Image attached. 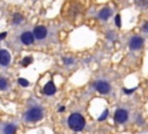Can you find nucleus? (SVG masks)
<instances>
[{
  "mask_svg": "<svg viewBox=\"0 0 148 134\" xmlns=\"http://www.w3.org/2000/svg\"><path fill=\"white\" fill-rule=\"evenodd\" d=\"M6 37H7V32H1V34H0V40L5 39Z\"/></svg>",
  "mask_w": 148,
  "mask_h": 134,
  "instance_id": "412c9836",
  "label": "nucleus"
},
{
  "mask_svg": "<svg viewBox=\"0 0 148 134\" xmlns=\"http://www.w3.org/2000/svg\"><path fill=\"white\" fill-rule=\"evenodd\" d=\"M141 31L145 32V34H148V21H146V22L142 24V27H141Z\"/></svg>",
  "mask_w": 148,
  "mask_h": 134,
  "instance_id": "dca6fc26",
  "label": "nucleus"
},
{
  "mask_svg": "<svg viewBox=\"0 0 148 134\" xmlns=\"http://www.w3.org/2000/svg\"><path fill=\"white\" fill-rule=\"evenodd\" d=\"M17 83L21 85V87H29V81L28 80H25V79H23V77H20V79H17Z\"/></svg>",
  "mask_w": 148,
  "mask_h": 134,
  "instance_id": "2eb2a0df",
  "label": "nucleus"
},
{
  "mask_svg": "<svg viewBox=\"0 0 148 134\" xmlns=\"http://www.w3.org/2000/svg\"><path fill=\"white\" fill-rule=\"evenodd\" d=\"M134 90H135L134 88H133V89H124V92H125V94H132Z\"/></svg>",
  "mask_w": 148,
  "mask_h": 134,
  "instance_id": "aec40b11",
  "label": "nucleus"
},
{
  "mask_svg": "<svg viewBox=\"0 0 148 134\" xmlns=\"http://www.w3.org/2000/svg\"><path fill=\"white\" fill-rule=\"evenodd\" d=\"M65 110H66L65 106H60V107H59V112H62V111H65Z\"/></svg>",
  "mask_w": 148,
  "mask_h": 134,
  "instance_id": "5701e85b",
  "label": "nucleus"
},
{
  "mask_svg": "<svg viewBox=\"0 0 148 134\" xmlns=\"http://www.w3.org/2000/svg\"><path fill=\"white\" fill-rule=\"evenodd\" d=\"M43 91H44L45 95H47V96H52V95L57 91V88H56V84L53 83V81H49V82L44 85Z\"/></svg>",
  "mask_w": 148,
  "mask_h": 134,
  "instance_id": "1a4fd4ad",
  "label": "nucleus"
},
{
  "mask_svg": "<svg viewBox=\"0 0 148 134\" xmlns=\"http://www.w3.org/2000/svg\"><path fill=\"white\" fill-rule=\"evenodd\" d=\"M143 45H145V39L141 36H133V37H131V39L128 42V47L132 51L141 50L143 47Z\"/></svg>",
  "mask_w": 148,
  "mask_h": 134,
  "instance_id": "7ed1b4c3",
  "label": "nucleus"
},
{
  "mask_svg": "<svg viewBox=\"0 0 148 134\" xmlns=\"http://www.w3.org/2000/svg\"><path fill=\"white\" fill-rule=\"evenodd\" d=\"M67 124H68V126H69V128H71L72 131H74V132H80V131H82V129L84 128V126H86V119H84V117H83L81 113L75 112V113H72V114L68 117Z\"/></svg>",
  "mask_w": 148,
  "mask_h": 134,
  "instance_id": "f257e3e1",
  "label": "nucleus"
},
{
  "mask_svg": "<svg viewBox=\"0 0 148 134\" xmlns=\"http://www.w3.org/2000/svg\"><path fill=\"white\" fill-rule=\"evenodd\" d=\"M10 60H12L10 53L7 50H0V65L6 67L10 64Z\"/></svg>",
  "mask_w": 148,
  "mask_h": 134,
  "instance_id": "6e6552de",
  "label": "nucleus"
},
{
  "mask_svg": "<svg viewBox=\"0 0 148 134\" xmlns=\"http://www.w3.org/2000/svg\"><path fill=\"white\" fill-rule=\"evenodd\" d=\"M22 21H23V17H22L21 14L16 13V14L13 15V23H14V24H21Z\"/></svg>",
  "mask_w": 148,
  "mask_h": 134,
  "instance_id": "f8f14e48",
  "label": "nucleus"
},
{
  "mask_svg": "<svg viewBox=\"0 0 148 134\" xmlns=\"http://www.w3.org/2000/svg\"><path fill=\"white\" fill-rule=\"evenodd\" d=\"M31 62H32V57H31V55L24 57V58L22 59V66H23V67H27V66L30 65Z\"/></svg>",
  "mask_w": 148,
  "mask_h": 134,
  "instance_id": "4468645a",
  "label": "nucleus"
},
{
  "mask_svg": "<svg viewBox=\"0 0 148 134\" xmlns=\"http://www.w3.org/2000/svg\"><path fill=\"white\" fill-rule=\"evenodd\" d=\"M32 34H34L35 39H37V40H43V39L46 38V36H47V29H46V27H44V25H37V27L34 28Z\"/></svg>",
  "mask_w": 148,
  "mask_h": 134,
  "instance_id": "423d86ee",
  "label": "nucleus"
},
{
  "mask_svg": "<svg viewBox=\"0 0 148 134\" xmlns=\"http://www.w3.org/2000/svg\"><path fill=\"white\" fill-rule=\"evenodd\" d=\"M20 40L23 45L25 46H29V45H32L34 42H35V37H34V34L30 32V31H24L21 34L20 36Z\"/></svg>",
  "mask_w": 148,
  "mask_h": 134,
  "instance_id": "0eeeda50",
  "label": "nucleus"
},
{
  "mask_svg": "<svg viewBox=\"0 0 148 134\" xmlns=\"http://www.w3.org/2000/svg\"><path fill=\"white\" fill-rule=\"evenodd\" d=\"M7 88H8V82H7V80H6L5 77L0 76V91L6 90Z\"/></svg>",
  "mask_w": 148,
  "mask_h": 134,
  "instance_id": "ddd939ff",
  "label": "nucleus"
},
{
  "mask_svg": "<svg viewBox=\"0 0 148 134\" xmlns=\"http://www.w3.org/2000/svg\"><path fill=\"white\" fill-rule=\"evenodd\" d=\"M94 88L102 95H105V94H109L110 90H111V85L109 82L104 81V80H98L94 83Z\"/></svg>",
  "mask_w": 148,
  "mask_h": 134,
  "instance_id": "20e7f679",
  "label": "nucleus"
},
{
  "mask_svg": "<svg viewBox=\"0 0 148 134\" xmlns=\"http://www.w3.org/2000/svg\"><path fill=\"white\" fill-rule=\"evenodd\" d=\"M64 61H65L66 64H72V62H73V59H66V58H65Z\"/></svg>",
  "mask_w": 148,
  "mask_h": 134,
  "instance_id": "4be33fe9",
  "label": "nucleus"
},
{
  "mask_svg": "<svg viewBox=\"0 0 148 134\" xmlns=\"http://www.w3.org/2000/svg\"><path fill=\"white\" fill-rule=\"evenodd\" d=\"M108 113H109V112H108V110H105V111L103 112V114H102V116L98 118V120H99V121H101V120H104V119L108 117Z\"/></svg>",
  "mask_w": 148,
  "mask_h": 134,
  "instance_id": "a211bd4d",
  "label": "nucleus"
},
{
  "mask_svg": "<svg viewBox=\"0 0 148 134\" xmlns=\"http://www.w3.org/2000/svg\"><path fill=\"white\" fill-rule=\"evenodd\" d=\"M16 132V125L14 124H6L2 127V134H15Z\"/></svg>",
  "mask_w": 148,
  "mask_h": 134,
  "instance_id": "9b49d317",
  "label": "nucleus"
},
{
  "mask_svg": "<svg viewBox=\"0 0 148 134\" xmlns=\"http://www.w3.org/2000/svg\"><path fill=\"white\" fill-rule=\"evenodd\" d=\"M43 113L44 112H43V109L40 106H31L24 112L23 120L25 122H29V124L37 122L43 118Z\"/></svg>",
  "mask_w": 148,
  "mask_h": 134,
  "instance_id": "f03ea898",
  "label": "nucleus"
},
{
  "mask_svg": "<svg viewBox=\"0 0 148 134\" xmlns=\"http://www.w3.org/2000/svg\"><path fill=\"white\" fill-rule=\"evenodd\" d=\"M114 23H116L117 27H120V25H121V21H120V15H119V14L116 15V17H114Z\"/></svg>",
  "mask_w": 148,
  "mask_h": 134,
  "instance_id": "f3484780",
  "label": "nucleus"
},
{
  "mask_svg": "<svg viewBox=\"0 0 148 134\" xmlns=\"http://www.w3.org/2000/svg\"><path fill=\"white\" fill-rule=\"evenodd\" d=\"M138 3L141 6H147L148 5V0H138Z\"/></svg>",
  "mask_w": 148,
  "mask_h": 134,
  "instance_id": "6ab92c4d",
  "label": "nucleus"
},
{
  "mask_svg": "<svg viewBox=\"0 0 148 134\" xmlns=\"http://www.w3.org/2000/svg\"><path fill=\"white\" fill-rule=\"evenodd\" d=\"M111 13H112V10H111L110 8H108V7H105V8L101 9V10L98 12V17H99L101 20H103V21H106V20L111 16Z\"/></svg>",
  "mask_w": 148,
  "mask_h": 134,
  "instance_id": "9d476101",
  "label": "nucleus"
},
{
  "mask_svg": "<svg viewBox=\"0 0 148 134\" xmlns=\"http://www.w3.org/2000/svg\"><path fill=\"white\" fill-rule=\"evenodd\" d=\"M113 119L117 124H124L127 121L128 119V111L125 110V109H118L116 110L114 112V116H113Z\"/></svg>",
  "mask_w": 148,
  "mask_h": 134,
  "instance_id": "39448f33",
  "label": "nucleus"
}]
</instances>
